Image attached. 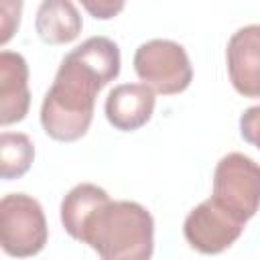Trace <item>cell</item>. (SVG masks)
<instances>
[{
    "label": "cell",
    "mask_w": 260,
    "mask_h": 260,
    "mask_svg": "<svg viewBox=\"0 0 260 260\" xmlns=\"http://www.w3.org/2000/svg\"><path fill=\"white\" fill-rule=\"evenodd\" d=\"M120 73V49L108 37H89L69 51L41 106L43 130L59 142L87 134L100 89Z\"/></svg>",
    "instance_id": "obj_1"
},
{
    "label": "cell",
    "mask_w": 260,
    "mask_h": 260,
    "mask_svg": "<svg viewBox=\"0 0 260 260\" xmlns=\"http://www.w3.org/2000/svg\"><path fill=\"white\" fill-rule=\"evenodd\" d=\"M77 242L106 260H146L154 252V219L136 201H104L85 219Z\"/></svg>",
    "instance_id": "obj_2"
},
{
    "label": "cell",
    "mask_w": 260,
    "mask_h": 260,
    "mask_svg": "<svg viewBox=\"0 0 260 260\" xmlns=\"http://www.w3.org/2000/svg\"><path fill=\"white\" fill-rule=\"evenodd\" d=\"M49 238L41 203L26 193H8L0 201V244L8 256L39 254Z\"/></svg>",
    "instance_id": "obj_3"
},
{
    "label": "cell",
    "mask_w": 260,
    "mask_h": 260,
    "mask_svg": "<svg viewBox=\"0 0 260 260\" xmlns=\"http://www.w3.org/2000/svg\"><path fill=\"white\" fill-rule=\"evenodd\" d=\"M134 71L142 83L162 95L185 91L193 79V67L185 47L169 39L142 43L134 53Z\"/></svg>",
    "instance_id": "obj_4"
},
{
    "label": "cell",
    "mask_w": 260,
    "mask_h": 260,
    "mask_svg": "<svg viewBox=\"0 0 260 260\" xmlns=\"http://www.w3.org/2000/svg\"><path fill=\"white\" fill-rule=\"evenodd\" d=\"M211 197L240 219H252L260 209V165L242 152L221 156L213 171Z\"/></svg>",
    "instance_id": "obj_5"
},
{
    "label": "cell",
    "mask_w": 260,
    "mask_h": 260,
    "mask_svg": "<svg viewBox=\"0 0 260 260\" xmlns=\"http://www.w3.org/2000/svg\"><path fill=\"white\" fill-rule=\"evenodd\" d=\"M244 228V219L223 207L215 197H209L189 211L183 234L193 250L201 254H219L242 236Z\"/></svg>",
    "instance_id": "obj_6"
},
{
    "label": "cell",
    "mask_w": 260,
    "mask_h": 260,
    "mask_svg": "<svg viewBox=\"0 0 260 260\" xmlns=\"http://www.w3.org/2000/svg\"><path fill=\"white\" fill-rule=\"evenodd\" d=\"M228 75L244 98H260V24L238 28L225 49Z\"/></svg>",
    "instance_id": "obj_7"
},
{
    "label": "cell",
    "mask_w": 260,
    "mask_h": 260,
    "mask_svg": "<svg viewBox=\"0 0 260 260\" xmlns=\"http://www.w3.org/2000/svg\"><path fill=\"white\" fill-rule=\"evenodd\" d=\"M154 89L146 83H122L116 85L106 98V118L122 132H134L142 128L154 112L156 98Z\"/></svg>",
    "instance_id": "obj_8"
},
{
    "label": "cell",
    "mask_w": 260,
    "mask_h": 260,
    "mask_svg": "<svg viewBox=\"0 0 260 260\" xmlns=\"http://www.w3.org/2000/svg\"><path fill=\"white\" fill-rule=\"evenodd\" d=\"M28 65L20 53H0V124L10 126L28 114Z\"/></svg>",
    "instance_id": "obj_9"
},
{
    "label": "cell",
    "mask_w": 260,
    "mask_h": 260,
    "mask_svg": "<svg viewBox=\"0 0 260 260\" xmlns=\"http://www.w3.org/2000/svg\"><path fill=\"white\" fill-rule=\"evenodd\" d=\"M37 35L47 45H65L79 37L83 20L71 0H43L37 18Z\"/></svg>",
    "instance_id": "obj_10"
},
{
    "label": "cell",
    "mask_w": 260,
    "mask_h": 260,
    "mask_svg": "<svg viewBox=\"0 0 260 260\" xmlns=\"http://www.w3.org/2000/svg\"><path fill=\"white\" fill-rule=\"evenodd\" d=\"M108 199H110L108 191L93 183L75 185L61 201V223H63L65 232L73 240H77L85 219L91 215V211L98 205H102Z\"/></svg>",
    "instance_id": "obj_11"
},
{
    "label": "cell",
    "mask_w": 260,
    "mask_h": 260,
    "mask_svg": "<svg viewBox=\"0 0 260 260\" xmlns=\"http://www.w3.org/2000/svg\"><path fill=\"white\" fill-rule=\"evenodd\" d=\"M35 160V146L22 132L0 134V177L4 181L20 179Z\"/></svg>",
    "instance_id": "obj_12"
},
{
    "label": "cell",
    "mask_w": 260,
    "mask_h": 260,
    "mask_svg": "<svg viewBox=\"0 0 260 260\" xmlns=\"http://www.w3.org/2000/svg\"><path fill=\"white\" fill-rule=\"evenodd\" d=\"M22 0H0V45H6L20 26Z\"/></svg>",
    "instance_id": "obj_13"
},
{
    "label": "cell",
    "mask_w": 260,
    "mask_h": 260,
    "mask_svg": "<svg viewBox=\"0 0 260 260\" xmlns=\"http://www.w3.org/2000/svg\"><path fill=\"white\" fill-rule=\"evenodd\" d=\"M240 134L248 144L260 148V106H252L240 116Z\"/></svg>",
    "instance_id": "obj_14"
},
{
    "label": "cell",
    "mask_w": 260,
    "mask_h": 260,
    "mask_svg": "<svg viewBox=\"0 0 260 260\" xmlns=\"http://www.w3.org/2000/svg\"><path fill=\"white\" fill-rule=\"evenodd\" d=\"M85 12L98 20H110L124 10L126 0H79Z\"/></svg>",
    "instance_id": "obj_15"
}]
</instances>
